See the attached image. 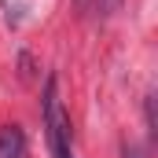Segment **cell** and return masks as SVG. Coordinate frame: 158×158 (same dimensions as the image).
<instances>
[{"instance_id":"3","label":"cell","mask_w":158,"mask_h":158,"mask_svg":"<svg viewBox=\"0 0 158 158\" xmlns=\"http://www.w3.org/2000/svg\"><path fill=\"white\" fill-rule=\"evenodd\" d=\"M118 4H121V0H88V11H92V15H99V19H107V15H114V11H118Z\"/></svg>"},{"instance_id":"1","label":"cell","mask_w":158,"mask_h":158,"mask_svg":"<svg viewBox=\"0 0 158 158\" xmlns=\"http://www.w3.org/2000/svg\"><path fill=\"white\" fill-rule=\"evenodd\" d=\"M44 136H48L52 158H74V143H70V114L63 110V99H59V85H55V77H48V85H44Z\"/></svg>"},{"instance_id":"2","label":"cell","mask_w":158,"mask_h":158,"mask_svg":"<svg viewBox=\"0 0 158 158\" xmlns=\"http://www.w3.org/2000/svg\"><path fill=\"white\" fill-rule=\"evenodd\" d=\"M0 158H26V132L19 125L0 129Z\"/></svg>"},{"instance_id":"4","label":"cell","mask_w":158,"mask_h":158,"mask_svg":"<svg viewBox=\"0 0 158 158\" xmlns=\"http://www.w3.org/2000/svg\"><path fill=\"white\" fill-rule=\"evenodd\" d=\"M121 158H143V151H140L136 143H125V147H121Z\"/></svg>"}]
</instances>
